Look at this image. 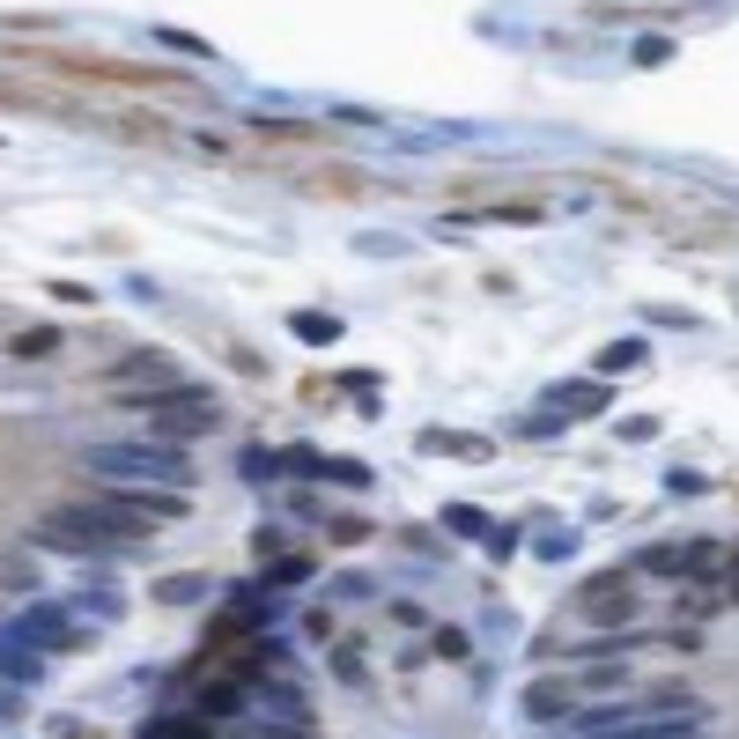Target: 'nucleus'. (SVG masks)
Here are the masks:
<instances>
[{"mask_svg":"<svg viewBox=\"0 0 739 739\" xmlns=\"http://www.w3.org/2000/svg\"><path fill=\"white\" fill-rule=\"evenodd\" d=\"M156 525L133 517L111 495V503H60V511L38 517V540L45 547H67V555H119V547H141Z\"/></svg>","mask_w":739,"mask_h":739,"instance_id":"nucleus-1","label":"nucleus"},{"mask_svg":"<svg viewBox=\"0 0 739 739\" xmlns=\"http://www.w3.org/2000/svg\"><path fill=\"white\" fill-rule=\"evenodd\" d=\"M89 473L119 481V489H193V459L171 443H97Z\"/></svg>","mask_w":739,"mask_h":739,"instance_id":"nucleus-2","label":"nucleus"},{"mask_svg":"<svg viewBox=\"0 0 739 739\" xmlns=\"http://www.w3.org/2000/svg\"><path fill=\"white\" fill-rule=\"evenodd\" d=\"M148 415H156V443H193V437H215L222 429V415H215V399L200 393V385H178V393H163L156 399V407H148Z\"/></svg>","mask_w":739,"mask_h":739,"instance_id":"nucleus-3","label":"nucleus"},{"mask_svg":"<svg viewBox=\"0 0 739 739\" xmlns=\"http://www.w3.org/2000/svg\"><path fill=\"white\" fill-rule=\"evenodd\" d=\"M8 636L15 643H60V651H82V643H89V629H67V607H30L23 621H8Z\"/></svg>","mask_w":739,"mask_h":739,"instance_id":"nucleus-4","label":"nucleus"},{"mask_svg":"<svg viewBox=\"0 0 739 739\" xmlns=\"http://www.w3.org/2000/svg\"><path fill=\"white\" fill-rule=\"evenodd\" d=\"M577 614H585L591 629H621V621H636V591H629V577H599V585L577 599Z\"/></svg>","mask_w":739,"mask_h":739,"instance_id":"nucleus-5","label":"nucleus"},{"mask_svg":"<svg viewBox=\"0 0 739 739\" xmlns=\"http://www.w3.org/2000/svg\"><path fill=\"white\" fill-rule=\"evenodd\" d=\"M133 377H163V385H185V370L171 363V355H156V347H141V355H119V370H111V385H133Z\"/></svg>","mask_w":739,"mask_h":739,"instance_id":"nucleus-6","label":"nucleus"},{"mask_svg":"<svg viewBox=\"0 0 739 739\" xmlns=\"http://www.w3.org/2000/svg\"><path fill=\"white\" fill-rule=\"evenodd\" d=\"M607 399H614V385H599V377H591V385H563V393H555V415H599V407H607Z\"/></svg>","mask_w":739,"mask_h":739,"instance_id":"nucleus-7","label":"nucleus"},{"mask_svg":"<svg viewBox=\"0 0 739 739\" xmlns=\"http://www.w3.org/2000/svg\"><path fill=\"white\" fill-rule=\"evenodd\" d=\"M0 673H8V681H23V688H30V681H38L45 665H38V651H23V643H15L8 629H0Z\"/></svg>","mask_w":739,"mask_h":739,"instance_id":"nucleus-8","label":"nucleus"},{"mask_svg":"<svg viewBox=\"0 0 739 739\" xmlns=\"http://www.w3.org/2000/svg\"><path fill=\"white\" fill-rule=\"evenodd\" d=\"M296 341H311V347H325V341H341V319L333 311H296Z\"/></svg>","mask_w":739,"mask_h":739,"instance_id":"nucleus-9","label":"nucleus"},{"mask_svg":"<svg viewBox=\"0 0 739 739\" xmlns=\"http://www.w3.org/2000/svg\"><path fill=\"white\" fill-rule=\"evenodd\" d=\"M156 599L163 607H193V599H207V577H156Z\"/></svg>","mask_w":739,"mask_h":739,"instance_id":"nucleus-10","label":"nucleus"},{"mask_svg":"<svg viewBox=\"0 0 739 739\" xmlns=\"http://www.w3.org/2000/svg\"><path fill=\"white\" fill-rule=\"evenodd\" d=\"M429 451H451V459H489V437H451V429H429Z\"/></svg>","mask_w":739,"mask_h":739,"instance_id":"nucleus-11","label":"nucleus"},{"mask_svg":"<svg viewBox=\"0 0 739 739\" xmlns=\"http://www.w3.org/2000/svg\"><path fill=\"white\" fill-rule=\"evenodd\" d=\"M563 710H569L563 688H533V695H525V717H563Z\"/></svg>","mask_w":739,"mask_h":739,"instance_id":"nucleus-12","label":"nucleus"},{"mask_svg":"<svg viewBox=\"0 0 739 739\" xmlns=\"http://www.w3.org/2000/svg\"><path fill=\"white\" fill-rule=\"evenodd\" d=\"M74 607H82V614H119V591L89 585V591H74Z\"/></svg>","mask_w":739,"mask_h":739,"instance_id":"nucleus-13","label":"nucleus"},{"mask_svg":"<svg viewBox=\"0 0 739 739\" xmlns=\"http://www.w3.org/2000/svg\"><path fill=\"white\" fill-rule=\"evenodd\" d=\"M325 481H341V489H370V473L355 459H325Z\"/></svg>","mask_w":739,"mask_h":739,"instance_id":"nucleus-14","label":"nucleus"},{"mask_svg":"<svg viewBox=\"0 0 739 739\" xmlns=\"http://www.w3.org/2000/svg\"><path fill=\"white\" fill-rule=\"evenodd\" d=\"M629 739H695L688 717H665V725H651V732H629Z\"/></svg>","mask_w":739,"mask_h":739,"instance_id":"nucleus-15","label":"nucleus"},{"mask_svg":"<svg viewBox=\"0 0 739 739\" xmlns=\"http://www.w3.org/2000/svg\"><path fill=\"white\" fill-rule=\"evenodd\" d=\"M629 363H643V341H614L607 347V370H629Z\"/></svg>","mask_w":739,"mask_h":739,"instance_id":"nucleus-16","label":"nucleus"},{"mask_svg":"<svg viewBox=\"0 0 739 739\" xmlns=\"http://www.w3.org/2000/svg\"><path fill=\"white\" fill-rule=\"evenodd\" d=\"M443 525H451V533H489V517L481 511H443Z\"/></svg>","mask_w":739,"mask_h":739,"instance_id":"nucleus-17","label":"nucleus"},{"mask_svg":"<svg viewBox=\"0 0 739 739\" xmlns=\"http://www.w3.org/2000/svg\"><path fill=\"white\" fill-rule=\"evenodd\" d=\"M274 739H311V732H289V725H281V732H274Z\"/></svg>","mask_w":739,"mask_h":739,"instance_id":"nucleus-18","label":"nucleus"}]
</instances>
